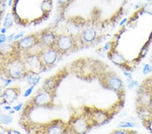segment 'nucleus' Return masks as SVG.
I'll return each mask as SVG.
<instances>
[{
  "label": "nucleus",
  "instance_id": "1",
  "mask_svg": "<svg viewBox=\"0 0 152 134\" xmlns=\"http://www.w3.org/2000/svg\"><path fill=\"white\" fill-rule=\"evenodd\" d=\"M136 104L139 111H149L152 105V82L146 79L137 91Z\"/></svg>",
  "mask_w": 152,
  "mask_h": 134
},
{
  "label": "nucleus",
  "instance_id": "2",
  "mask_svg": "<svg viewBox=\"0 0 152 134\" xmlns=\"http://www.w3.org/2000/svg\"><path fill=\"white\" fill-rule=\"evenodd\" d=\"M100 80L105 88L116 92L120 97L124 96L123 81L116 73L113 72H102L100 75Z\"/></svg>",
  "mask_w": 152,
  "mask_h": 134
},
{
  "label": "nucleus",
  "instance_id": "3",
  "mask_svg": "<svg viewBox=\"0 0 152 134\" xmlns=\"http://www.w3.org/2000/svg\"><path fill=\"white\" fill-rule=\"evenodd\" d=\"M68 129L70 133L74 134H85L93 127L91 122L88 118L87 114L77 116L73 118L69 123Z\"/></svg>",
  "mask_w": 152,
  "mask_h": 134
},
{
  "label": "nucleus",
  "instance_id": "4",
  "mask_svg": "<svg viewBox=\"0 0 152 134\" xmlns=\"http://www.w3.org/2000/svg\"><path fill=\"white\" fill-rule=\"evenodd\" d=\"M85 114H87L90 121L91 122L93 126H99L107 123L110 120V116L108 112L104 110H100L97 108H89L87 111H85Z\"/></svg>",
  "mask_w": 152,
  "mask_h": 134
},
{
  "label": "nucleus",
  "instance_id": "5",
  "mask_svg": "<svg viewBox=\"0 0 152 134\" xmlns=\"http://www.w3.org/2000/svg\"><path fill=\"white\" fill-rule=\"evenodd\" d=\"M68 127L62 121H54L44 127L45 134H66Z\"/></svg>",
  "mask_w": 152,
  "mask_h": 134
},
{
  "label": "nucleus",
  "instance_id": "6",
  "mask_svg": "<svg viewBox=\"0 0 152 134\" xmlns=\"http://www.w3.org/2000/svg\"><path fill=\"white\" fill-rule=\"evenodd\" d=\"M56 48L60 52H66L74 46V40L68 35H62L57 39L56 42Z\"/></svg>",
  "mask_w": 152,
  "mask_h": 134
},
{
  "label": "nucleus",
  "instance_id": "7",
  "mask_svg": "<svg viewBox=\"0 0 152 134\" xmlns=\"http://www.w3.org/2000/svg\"><path fill=\"white\" fill-rule=\"evenodd\" d=\"M24 72V67L23 63L20 62H13L9 67V74L13 79H18L21 77Z\"/></svg>",
  "mask_w": 152,
  "mask_h": 134
},
{
  "label": "nucleus",
  "instance_id": "8",
  "mask_svg": "<svg viewBox=\"0 0 152 134\" xmlns=\"http://www.w3.org/2000/svg\"><path fill=\"white\" fill-rule=\"evenodd\" d=\"M97 32L95 29L93 28H88L85 29L81 33V39L85 43H91L96 40Z\"/></svg>",
  "mask_w": 152,
  "mask_h": 134
},
{
  "label": "nucleus",
  "instance_id": "9",
  "mask_svg": "<svg viewBox=\"0 0 152 134\" xmlns=\"http://www.w3.org/2000/svg\"><path fill=\"white\" fill-rule=\"evenodd\" d=\"M43 62L47 65H52L58 59V53L55 50L50 49L43 54Z\"/></svg>",
  "mask_w": 152,
  "mask_h": 134
},
{
  "label": "nucleus",
  "instance_id": "10",
  "mask_svg": "<svg viewBox=\"0 0 152 134\" xmlns=\"http://www.w3.org/2000/svg\"><path fill=\"white\" fill-rule=\"evenodd\" d=\"M109 58L112 61V62H114L116 65L121 66V67H123L127 62L126 58L116 50L112 51L110 53Z\"/></svg>",
  "mask_w": 152,
  "mask_h": 134
},
{
  "label": "nucleus",
  "instance_id": "11",
  "mask_svg": "<svg viewBox=\"0 0 152 134\" xmlns=\"http://www.w3.org/2000/svg\"><path fill=\"white\" fill-rule=\"evenodd\" d=\"M34 103L37 106H44L48 104L51 100L50 95L48 92H42L34 97Z\"/></svg>",
  "mask_w": 152,
  "mask_h": 134
},
{
  "label": "nucleus",
  "instance_id": "12",
  "mask_svg": "<svg viewBox=\"0 0 152 134\" xmlns=\"http://www.w3.org/2000/svg\"><path fill=\"white\" fill-rule=\"evenodd\" d=\"M18 92L16 89H14V87L12 88H8L6 89L3 94V97L6 102L8 104H11L16 100L18 97Z\"/></svg>",
  "mask_w": 152,
  "mask_h": 134
},
{
  "label": "nucleus",
  "instance_id": "13",
  "mask_svg": "<svg viewBox=\"0 0 152 134\" xmlns=\"http://www.w3.org/2000/svg\"><path fill=\"white\" fill-rule=\"evenodd\" d=\"M34 42H35V38L33 36H28L25 37L20 40L18 43V45L20 48L21 49H28L31 48L33 45Z\"/></svg>",
  "mask_w": 152,
  "mask_h": 134
},
{
  "label": "nucleus",
  "instance_id": "14",
  "mask_svg": "<svg viewBox=\"0 0 152 134\" xmlns=\"http://www.w3.org/2000/svg\"><path fill=\"white\" fill-rule=\"evenodd\" d=\"M41 41L42 44L45 46L52 45L56 41V36L51 33H47L41 36Z\"/></svg>",
  "mask_w": 152,
  "mask_h": 134
},
{
  "label": "nucleus",
  "instance_id": "15",
  "mask_svg": "<svg viewBox=\"0 0 152 134\" xmlns=\"http://www.w3.org/2000/svg\"><path fill=\"white\" fill-rule=\"evenodd\" d=\"M26 63H27L28 66L30 68H35V69H37L39 67V58L35 56H31L28 58L27 61H26Z\"/></svg>",
  "mask_w": 152,
  "mask_h": 134
},
{
  "label": "nucleus",
  "instance_id": "16",
  "mask_svg": "<svg viewBox=\"0 0 152 134\" xmlns=\"http://www.w3.org/2000/svg\"><path fill=\"white\" fill-rule=\"evenodd\" d=\"M143 124L148 130L152 134V113L145 116L143 120Z\"/></svg>",
  "mask_w": 152,
  "mask_h": 134
},
{
  "label": "nucleus",
  "instance_id": "17",
  "mask_svg": "<svg viewBox=\"0 0 152 134\" xmlns=\"http://www.w3.org/2000/svg\"><path fill=\"white\" fill-rule=\"evenodd\" d=\"M13 121V118L8 114H0V123L4 125H10Z\"/></svg>",
  "mask_w": 152,
  "mask_h": 134
},
{
  "label": "nucleus",
  "instance_id": "18",
  "mask_svg": "<svg viewBox=\"0 0 152 134\" xmlns=\"http://www.w3.org/2000/svg\"><path fill=\"white\" fill-rule=\"evenodd\" d=\"M12 24H13V21H12V16L10 14L8 13L4 22V27L6 29H9L12 26Z\"/></svg>",
  "mask_w": 152,
  "mask_h": 134
},
{
  "label": "nucleus",
  "instance_id": "19",
  "mask_svg": "<svg viewBox=\"0 0 152 134\" xmlns=\"http://www.w3.org/2000/svg\"><path fill=\"white\" fill-rule=\"evenodd\" d=\"M135 126L134 123H133L132 121H122L121 123H119V125H118V127L121 128V129H124V128H129V127H134Z\"/></svg>",
  "mask_w": 152,
  "mask_h": 134
},
{
  "label": "nucleus",
  "instance_id": "20",
  "mask_svg": "<svg viewBox=\"0 0 152 134\" xmlns=\"http://www.w3.org/2000/svg\"><path fill=\"white\" fill-rule=\"evenodd\" d=\"M41 78L39 77H36V76H30L27 79V81L28 83L30 85H36L39 82V81H40Z\"/></svg>",
  "mask_w": 152,
  "mask_h": 134
},
{
  "label": "nucleus",
  "instance_id": "21",
  "mask_svg": "<svg viewBox=\"0 0 152 134\" xmlns=\"http://www.w3.org/2000/svg\"><path fill=\"white\" fill-rule=\"evenodd\" d=\"M126 83H127V86L129 89H133L134 87H136L138 85V81L134 80L133 78H126Z\"/></svg>",
  "mask_w": 152,
  "mask_h": 134
},
{
  "label": "nucleus",
  "instance_id": "22",
  "mask_svg": "<svg viewBox=\"0 0 152 134\" xmlns=\"http://www.w3.org/2000/svg\"><path fill=\"white\" fill-rule=\"evenodd\" d=\"M142 72L143 74L146 75H148L149 73L152 72V64H145L142 69Z\"/></svg>",
  "mask_w": 152,
  "mask_h": 134
},
{
  "label": "nucleus",
  "instance_id": "23",
  "mask_svg": "<svg viewBox=\"0 0 152 134\" xmlns=\"http://www.w3.org/2000/svg\"><path fill=\"white\" fill-rule=\"evenodd\" d=\"M133 131H130L124 130V129H121V130H118L112 131V132L110 134H133Z\"/></svg>",
  "mask_w": 152,
  "mask_h": 134
},
{
  "label": "nucleus",
  "instance_id": "24",
  "mask_svg": "<svg viewBox=\"0 0 152 134\" xmlns=\"http://www.w3.org/2000/svg\"><path fill=\"white\" fill-rule=\"evenodd\" d=\"M34 87H35L34 85H31V86L29 87L28 89H26V92H24V97H28L30 96L32 93V92H33V90L34 89Z\"/></svg>",
  "mask_w": 152,
  "mask_h": 134
},
{
  "label": "nucleus",
  "instance_id": "25",
  "mask_svg": "<svg viewBox=\"0 0 152 134\" xmlns=\"http://www.w3.org/2000/svg\"><path fill=\"white\" fill-rule=\"evenodd\" d=\"M6 36L4 35V34H0V43L2 44V43H4L5 41H6Z\"/></svg>",
  "mask_w": 152,
  "mask_h": 134
},
{
  "label": "nucleus",
  "instance_id": "26",
  "mask_svg": "<svg viewBox=\"0 0 152 134\" xmlns=\"http://www.w3.org/2000/svg\"><path fill=\"white\" fill-rule=\"evenodd\" d=\"M24 32H21L18 34H17V35H15V36H14V40H19V39H20L21 37H23L24 36Z\"/></svg>",
  "mask_w": 152,
  "mask_h": 134
},
{
  "label": "nucleus",
  "instance_id": "27",
  "mask_svg": "<svg viewBox=\"0 0 152 134\" xmlns=\"http://www.w3.org/2000/svg\"><path fill=\"white\" fill-rule=\"evenodd\" d=\"M23 104H22V103L19 104H18V105L14 106L13 107V109L14 110V111H20L21 108H22V107H23Z\"/></svg>",
  "mask_w": 152,
  "mask_h": 134
},
{
  "label": "nucleus",
  "instance_id": "28",
  "mask_svg": "<svg viewBox=\"0 0 152 134\" xmlns=\"http://www.w3.org/2000/svg\"><path fill=\"white\" fill-rule=\"evenodd\" d=\"M110 44H111V43H110V42H107L104 45V48H103V50L105 51V52H106V51L109 50V49L110 48Z\"/></svg>",
  "mask_w": 152,
  "mask_h": 134
},
{
  "label": "nucleus",
  "instance_id": "29",
  "mask_svg": "<svg viewBox=\"0 0 152 134\" xmlns=\"http://www.w3.org/2000/svg\"><path fill=\"white\" fill-rule=\"evenodd\" d=\"M124 75H125V77H126V78H131V79H132V78H133V77H132V74H131V72L124 71Z\"/></svg>",
  "mask_w": 152,
  "mask_h": 134
},
{
  "label": "nucleus",
  "instance_id": "30",
  "mask_svg": "<svg viewBox=\"0 0 152 134\" xmlns=\"http://www.w3.org/2000/svg\"><path fill=\"white\" fill-rule=\"evenodd\" d=\"M58 2L61 4H66L69 1V0H58Z\"/></svg>",
  "mask_w": 152,
  "mask_h": 134
},
{
  "label": "nucleus",
  "instance_id": "31",
  "mask_svg": "<svg viewBox=\"0 0 152 134\" xmlns=\"http://www.w3.org/2000/svg\"><path fill=\"white\" fill-rule=\"evenodd\" d=\"M127 21H128V18H124V19H123V20H122V21L121 22V23H120V26H123L124 24L126 23Z\"/></svg>",
  "mask_w": 152,
  "mask_h": 134
},
{
  "label": "nucleus",
  "instance_id": "32",
  "mask_svg": "<svg viewBox=\"0 0 152 134\" xmlns=\"http://www.w3.org/2000/svg\"><path fill=\"white\" fill-rule=\"evenodd\" d=\"M14 36H15V35H14V34H10V35L8 37H7V39H8V40L9 41H10V40H14Z\"/></svg>",
  "mask_w": 152,
  "mask_h": 134
},
{
  "label": "nucleus",
  "instance_id": "33",
  "mask_svg": "<svg viewBox=\"0 0 152 134\" xmlns=\"http://www.w3.org/2000/svg\"><path fill=\"white\" fill-rule=\"evenodd\" d=\"M8 133L9 134H20L18 131H14V130H10V131H9Z\"/></svg>",
  "mask_w": 152,
  "mask_h": 134
},
{
  "label": "nucleus",
  "instance_id": "34",
  "mask_svg": "<svg viewBox=\"0 0 152 134\" xmlns=\"http://www.w3.org/2000/svg\"><path fill=\"white\" fill-rule=\"evenodd\" d=\"M11 82H12V80L11 79H7L6 83H5V85H4V87H6L8 86V85H10V83Z\"/></svg>",
  "mask_w": 152,
  "mask_h": 134
},
{
  "label": "nucleus",
  "instance_id": "35",
  "mask_svg": "<svg viewBox=\"0 0 152 134\" xmlns=\"http://www.w3.org/2000/svg\"><path fill=\"white\" fill-rule=\"evenodd\" d=\"M4 133H5V130L3 127H1L0 126V134H4Z\"/></svg>",
  "mask_w": 152,
  "mask_h": 134
},
{
  "label": "nucleus",
  "instance_id": "36",
  "mask_svg": "<svg viewBox=\"0 0 152 134\" xmlns=\"http://www.w3.org/2000/svg\"><path fill=\"white\" fill-rule=\"evenodd\" d=\"M6 31H7V29L6 28H3L2 29H1V32L2 34H5L6 33Z\"/></svg>",
  "mask_w": 152,
  "mask_h": 134
},
{
  "label": "nucleus",
  "instance_id": "37",
  "mask_svg": "<svg viewBox=\"0 0 152 134\" xmlns=\"http://www.w3.org/2000/svg\"><path fill=\"white\" fill-rule=\"evenodd\" d=\"M11 108H12L11 106H6L4 107V109L6 110V111H10Z\"/></svg>",
  "mask_w": 152,
  "mask_h": 134
},
{
  "label": "nucleus",
  "instance_id": "38",
  "mask_svg": "<svg viewBox=\"0 0 152 134\" xmlns=\"http://www.w3.org/2000/svg\"><path fill=\"white\" fill-rule=\"evenodd\" d=\"M12 1H13V0H9V2H8V6H10L12 4Z\"/></svg>",
  "mask_w": 152,
  "mask_h": 134
},
{
  "label": "nucleus",
  "instance_id": "39",
  "mask_svg": "<svg viewBox=\"0 0 152 134\" xmlns=\"http://www.w3.org/2000/svg\"><path fill=\"white\" fill-rule=\"evenodd\" d=\"M145 1H148V2H151L152 1V0H145Z\"/></svg>",
  "mask_w": 152,
  "mask_h": 134
},
{
  "label": "nucleus",
  "instance_id": "40",
  "mask_svg": "<svg viewBox=\"0 0 152 134\" xmlns=\"http://www.w3.org/2000/svg\"><path fill=\"white\" fill-rule=\"evenodd\" d=\"M149 79H150V81L152 82V77H151L150 78H149Z\"/></svg>",
  "mask_w": 152,
  "mask_h": 134
},
{
  "label": "nucleus",
  "instance_id": "41",
  "mask_svg": "<svg viewBox=\"0 0 152 134\" xmlns=\"http://www.w3.org/2000/svg\"><path fill=\"white\" fill-rule=\"evenodd\" d=\"M133 134H138V133H137L135 132V131H134V132H133Z\"/></svg>",
  "mask_w": 152,
  "mask_h": 134
}]
</instances>
